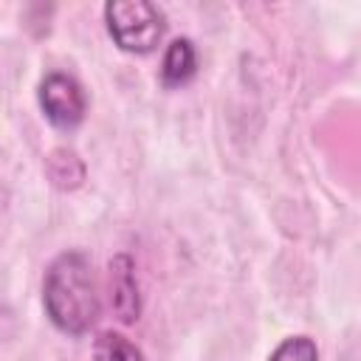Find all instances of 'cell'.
<instances>
[{
	"label": "cell",
	"mask_w": 361,
	"mask_h": 361,
	"mask_svg": "<svg viewBox=\"0 0 361 361\" xmlns=\"http://www.w3.org/2000/svg\"><path fill=\"white\" fill-rule=\"evenodd\" d=\"M107 279H110V305L116 316L124 324L138 322L141 316V296H138V279H135V265L127 254H116L107 265Z\"/></svg>",
	"instance_id": "obj_4"
},
{
	"label": "cell",
	"mask_w": 361,
	"mask_h": 361,
	"mask_svg": "<svg viewBox=\"0 0 361 361\" xmlns=\"http://www.w3.org/2000/svg\"><path fill=\"white\" fill-rule=\"evenodd\" d=\"M104 23L113 42L127 54H152L164 39V11L149 0L104 3Z\"/></svg>",
	"instance_id": "obj_2"
},
{
	"label": "cell",
	"mask_w": 361,
	"mask_h": 361,
	"mask_svg": "<svg viewBox=\"0 0 361 361\" xmlns=\"http://www.w3.org/2000/svg\"><path fill=\"white\" fill-rule=\"evenodd\" d=\"M37 102L45 118L59 130L79 127L87 113V96L82 85L71 73H62V71H51L42 76L37 87Z\"/></svg>",
	"instance_id": "obj_3"
},
{
	"label": "cell",
	"mask_w": 361,
	"mask_h": 361,
	"mask_svg": "<svg viewBox=\"0 0 361 361\" xmlns=\"http://www.w3.org/2000/svg\"><path fill=\"white\" fill-rule=\"evenodd\" d=\"M197 73V51L189 37H175L161 59V82L166 87H180Z\"/></svg>",
	"instance_id": "obj_5"
},
{
	"label": "cell",
	"mask_w": 361,
	"mask_h": 361,
	"mask_svg": "<svg viewBox=\"0 0 361 361\" xmlns=\"http://www.w3.org/2000/svg\"><path fill=\"white\" fill-rule=\"evenodd\" d=\"M42 305L51 324L68 336H85L99 322V285L85 251L71 248L51 259L42 276Z\"/></svg>",
	"instance_id": "obj_1"
},
{
	"label": "cell",
	"mask_w": 361,
	"mask_h": 361,
	"mask_svg": "<svg viewBox=\"0 0 361 361\" xmlns=\"http://www.w3.org/2000/svg\"><path fill=\"white\" fill-rule=\"evenodd\" d=\"M93 361H144V353L116 330H102L93 341Z\"/></svg>",
	"instance_id": "obj_7"
},
{
	"label": "cell",
	"mask_w": 361,
	"mask_h": 361,
	"mask_svg": "<svg viewBox=\"0 0 361 361\" xmlns=\"http://www.w3.org/2000/svg\"><path fill=\"white\" fill-rule=\"evenodd\" d=\"M45 172L56 189H76L85 180V164L73 149H65V147L54 149L45 158Z\"/></svg>",
	"instance_id": "obj_6"
},
{
	"label": "cell",
	"mask_w": 361,
	"mask_h": 361,
	"mask_svg": "<svg viewBox=\"0 0 361 361\" xmlns=\"http://www.w3.org/2000/svg\"><path fill=\"white\" fill-rule=\"evenodd\" d=\"M268 361H319V350L310 336H288L274 347Z\"/></svg>",
	"instance_id": "obj_8"
}]
</instances>
